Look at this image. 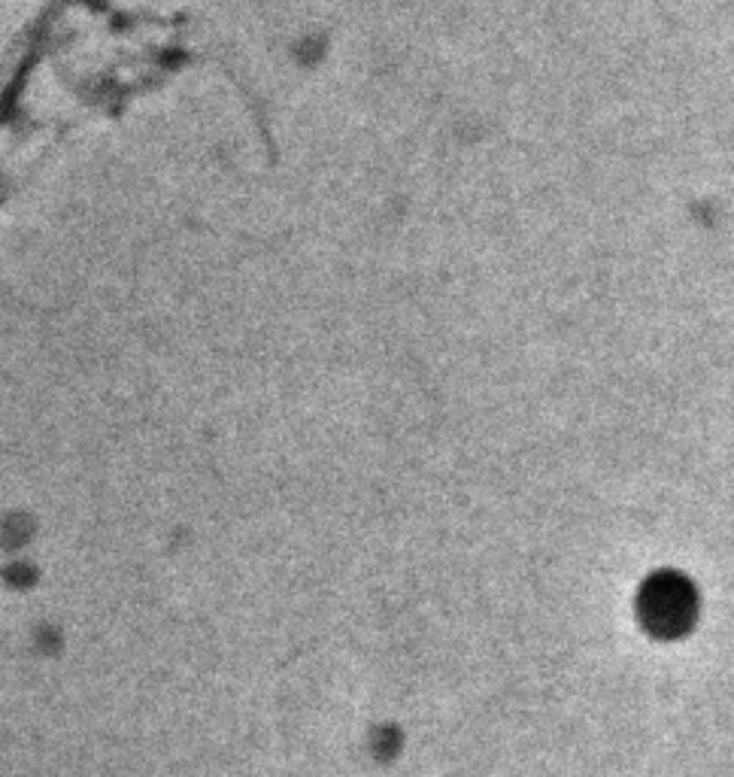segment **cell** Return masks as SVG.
Masks as SVG:
<instances>
[{"label": "cell", "mask_w": 734, "mask_h": 777, "mask_svg": "<svg viewBox=\"0 0 734 777\" xmlns=\"http://www.w3.org/2000/svg\"><path fill=\"white\" fill-rule=\"evenodd\" d=\"M692 614V592L683 580L661 577L644 592V616L656 632H680Z\"/></svg>", "instance_id": "1"}]
</instances>
